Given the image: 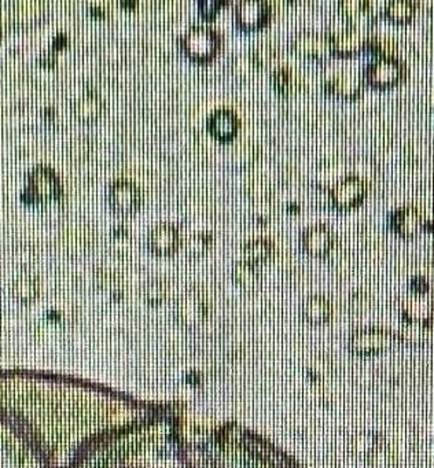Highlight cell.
Listing matches in <instances>:
<instances>
[{"mask_svg": "<svg viewBox=\"0 0 434 468\" xmlns=\"http://www.w3.org/2000/svg\"><path fill=\"white\" fill-rule=\"evenodd\" d=\"M234 278L235 281L242 285H254L259 279V273L254 268V264L244 261V263H238L234 268Z\"/></svg>", "mask_w": 434, "mask_h": 468, "instance_id": "obj_23", "label": "cell"}, {"mask_svg": "<svg viewBox=\"0 0 434 468\" xmlns=\"http://www.w3.org/2000/svg\"><path fill=\"white\" fill-rule=\"evenodd\" d=\"M179 310L180 313L188 317V319H198L200 316H202L204 310H205V305L204 301L200 295L197 294H187L182 298V303L179 305Z\"/></svg>", "mask_w": 434, "mask_h": 468, "instance_id": "obj_20", "label": "cell"}, {"mask_svg": "<svg viewBox=\"0 0 434 468\" xmlns=\"http://www.w3.org/2000/svg\"><path fill=\"white\" fill-rule=\"evenodd\" d=\"M28 194L35 201H50L61 195V183L57 175L45 168L39 166L29 175Z\"/></svg>", "mask_w": 434, "mask_h": 468, "instance_id": "obj_7", "label": "cell"}, {"mask_svg": "<svg viewBox=\"0 0 434 468\" xmlns=\"http://www.w3.org/2000/svg\"><path fill=\"white\" fill-rule=\"evenodd\" d=\"M209 132L220 142L231 141L239 129V120L229 109H217L207 119Z\"/></svg>", "mask_w": 434, "mask_h": 468, "instance_id": "obj_13", "label": "cell"}, {"mask_svg": "<svg viewBox=\"0 0 434 468\" xmlns=\"http://www.w3.org/2000/svg\"><path fill=\"white\" fill-rule=\"evenodd\" d=\"M70 154L72 156H75V157H82V156H84V154H87V151H88V148H87V143L84 142V141H75V142L72 143V147H70Z\"/></svg>", "mask_w": 434, "mask_h": 468, "instance_id": "obj_29", "label": "cell"}, {"mask_svg": "<svg viewBox=\"0 0 434 468\" xmlns=\"http://www.w3.org/2000/svg\"><path fill=\"white\" fill-rule=\"evenodd\" d=\"M367 51L376 55V58L381 57H396L397 51V43L388 39V38H379V36H371Z\"/></svg>", "mask_w": 434, "mask_h": 468, "instance_id": "obj_21", "label": "cell"}, {"mask_svg": "<svg viewBox=\"0 0 434 468\" xmlns=\"http://www.w3.org/2000/svg\"><path fill=\"white\" fill-rule=\"evenodd\" d=\"M222 4H224V1H201V3H200V9H201V11L209 9V10L205 11L202 16L207 17V18H212V17L219 11V7H220Z\"/></svg>", "mask_w": 434, "mask_h": 468, "instance_id": "obj_28", "label": "cell"}, {"mask_svg": "<svg viewBox=\"0 0 434 468\" xmlns=\"http://www.w3.org/2000/svg\"><path fill=\"white\" fill-rule=\"evenodd\" d=\"M272 82L282 95H289L297 87V77L288 67H279L272 73Z\"/></svg>", "mask_w": 434, "mask_h": 468, "instance_id": "obj_19", "label": "cell"}, {"mask_svg": "<svg viewBox=\"0 0 434 468\" xmlns=\"http://www.w3.org/2000/svg\"><path fill=\"white\" fill-rule=\"evenodd\" d=\"M291 47L297 54L303 57H310L313 60L322 61L332 55L330 35L313 31L298 32L291 40Z\"/></svg>", "mask_w": 434, "mask_h": 468, "instance_id": "obj_6", "label": "cell"}, {"mask_svg": "<svg viewBox=\"0 0 434 468\" xmlns=\"http://www.w3.org/2000/svg\"><path fill=\"white\" fill-rule=\"evenodd\" d=\"M219 33L207 26H194L182 38V48L187 55L197 62L213 60L220 50Z\"/></svg>", "mask_w": 434, "mask_h": 468, "instance_id": "obj_2", "label": "cell"}, {"mask_svg": "<svg viewBox=\"0 0 434 468\" xmlns=\"http://www.w3.org/2000/svg\"><path fill=\"white\" fill-rule=\"evenodd\" d=\"M330 36L332 54L340 57H351L367 51L372 35L370 29L349 25L347 29Z\"/></svg>", "mask_w": 434, "mask_h": 468, "instance_id": "obj_5", "label": "cell"}, {"mask_svg": "<svg viewBox=\"0 0 434 468\" xmlns=\"http://www.w3.org/2000/svg\"><path fill=\"white\" fill-rule=\"evenodd\" d=\"M109 204L120 214L134 213L141 205V190L129 180H117L109 188Z\"/></svg>", "mask_w": 434, "mask_h": 468, "instance_id": "obj_8", "label": "cell"}, {"mask_svg": "<svg viewBox=\"0 0 434 468\" xmlns=\"http://www.w3.org/2000/svg\"><path fill=\"white\" fill-rule=\"evenodd\" d=\"M304 312L308 319L320 320L329 315L330 304L323 297H312L304 306Z\"/></svg>", "mask_w": 434, "mask_h": 468, "instance_id": "obj_22", "label": "cell"}, {"mask_svg": "<svg viewBox=\"0 0 434 468\" xmlns=\"http://www.w3.org/2000/svg\"><path fill=\"white\" fill-rule=\"evenodd\" d=\"M428 220L423 212L415 206H401L389 214L388 225L398 238L411 241L426 229Z\"/></svg>", "mask_w": 434, "mask_h": 468, "instance_id": "obj_3", "label": "cell"}, {"mask_svg": "<svg viewBox=\"0 0 434 468\" xmlns=\"http://www.w3.org/2000/svg\"><path fill=\"white\" fill-rule=\"evenodd\" d=\"M335 244L334 234L327 225H313L304 231L301 244L303 249L313 257H326Z\"/></svg>", "mask_w": 434, "mask_h": 468, "instance_id": "obj_10", "label": "cell"}, {"mask_svg": "<svg viewBox=\"0 0 434 468\" xmlns=\"http://www.w3.org/2000/svg\"><path fill=\"white\" fill-rule=\"evenodd\" d=\"M363 79L353 72H341L326 82V91L342 99H356L363 92Z\"/></svg>", "mask_w": 434, "mask_h": 468, "instance_id": "obj_14", "label": "cell"}, {"mask_svg": "<svg viewBox=\"0 0 434 468\" xmlns=\"http://www.w3.org/2000/svg\"><path fill=\"white\" fill-rule=\"evenodd\" d=\"M369 192V184L359 176H347L330 191L331 205L338 210H348L362 204Z\"/></svg>", "mask_w": 434, "mask_h": 468, "instance_id": "obj_4", "label": "cell"}, {"mask_svg": "<svg viewBox=\"0 0 434 468\" xmlns=\"http://www.w3.org/2000/svg\"><path fill=\"white\" fill-rule=\"evenodd\" d=\"M210 244H212V236L210 235H207V234L194 235V236L187 239V254L194 256V257H200V256L207 253Z\"/></svg>", "mask_w": 434, "mask_h": 468, "instance_id": "obj_25", "label": "cell"}, {"mask_svg": "<svg viewBox=\"0 0 434 468\" xmlns=\"http://www.w3.org/2000/svg\"><path fill=\"white\" fill-rule=\"evenodd\" d=\"M14 291H16L17 297L21 298L22 301H31L32 298H35V295L38 293L36 279L29 275L21 276L14 285Z\"/></svg>", "mask_w": 434, "mask_h": 468, "instance_id": "obj_26", "label": "cell"}, {"mask_svg": "<svg viewBox=\"0 0 434 468\" xmlns=\"http://www.w3.org/2000/svg\"><path fill=\"white\" fill-rule=\"evenodd\" d=\"M276 55V48L271 41L260 43L251 55V62L254 66H267Z\"/></svg>", "mask_w": 434, "mask_h": 468, "instance_id": "obj_24", "label": "cell"}, {"mask_svg": "<svg viewBox=\"0 0 434 468\" xmlns=\"http://www.w3.org/2000/svg\"><path fill=\"white\" fill-rule=\"evenodd\" d=\"M45 17V7L40 0H17L11 3L10 21L16 28H31Z\"/></svg>", "mask_w": 434, "mask_h": 468, "instance_id": "obj_11", "label": "cell"}, {"mask_svg": "<svg viewBox=\"0 0 434 468\" xmlns=\"http://www.w3.org/2000/svg\"><path fill=\"white\" fill-rule=\"evenodd\" d=\"M3 33V23H1V21H0V35Z\"/></svg>", "mask_w": 434, "mask_h": 468, "instance_id": "obj_31", "label": "cell"}, {"mask_svg": "<svg viewBox=\"0 0 434 468\" xmlns=\"http://www.w3.org/2000/svg\"><path fill=\"white\" fill-rule=\"evenodd\" d=\"M40 62H42L43 65H48V66H51V65H54L55 63V55H54V53L53 51H45V53H43L42 57H40Z\"/></svg>", "mask_w": 434, "mask_h": 468, "instance_id": "obj_30", "label": "cell"}, {"mask_svg": "<svg viewBox=\"0 0 434 468\" xmlns=\"http://www.w3.org/2000/svg\"><path fill=\"white\" fill-rule=\"evenodd\" d=\"M237 23L244 31L264 26L271 18V7L264 0H242L235 10Z\"/></svg>", "mask_w": 434, "mask_h": 468, "instance_id": "obj_9", "label": "cell"}, {"mask_svg": "<svg viewBox=\"0 0 434 468\" xmlns=\"http://www.w3.org/2000/svg\"><path fill=\"white\" fill-rule=\"evenodd\" d=\"M273 244L268 239H254L251 242L245 244L244 247V256L248 263L259 264L267 261L272 256Z\"/></svg>", "mask_w": 434, "mask_h": 468, "instance_id": "obj_18", "label": "cell"}, {"mask_svg": "<svg viewBox=\"0 0 434 468\" xmlns=\"http://www.w3.org/2000/svg\"><path fill=\"white\" fill-rule=\"evenodd\" d=\"M418 6L413 0H389L384 6V16L393 23H410L416 14Z\"/></svg>", "mask_w": 434, "mask_h": 468, "instance_id": "obj_16", "label": "cell"}, {"mask_svg": "<svg viewBox=\"0 0 434 468\" xmlns=\"http://www.w3.org/2000/svg\"><path fill=\"white\" fill-rule=\"evenodd\" d=\"M148 244L156 254H170L176 251L180 244L179 229L172 224L158 225L151 231Z\"/></svg>", "mask_w": 434, "mask_h": 468, "instance_id": "obj_15", "label": "cell"}, {"mask_svg": "<svg viewBox=\"0 0 434 468\" xmlns=\"http://www.w3.org/2000/svg\"><path fill=\"white\" fill-rule=\"evenodd\" d=\"M164 294H166V290H164V283L161 281H154L147 285L146 297L150 303H153V304L160 303L164 298Z\"/></svg>", "mask_w": 434, "mask_h": 468, "instance_id": "obj_27", "label": "cell"}, {"mask_svg": "<svg viewBox=\"0 0 434 468\" xmlns=\"http://www.w3.org/2000/svg\"><path fill=\"white\" fill-rule=\"evenodd\" d=\"M104 111V101L95 92H87L75 103V114L79 120L95 121Z\"/></svg>", "mask_w": 434, "mask_h": 468, "instance_id": "obj_17", "label": "cell"}, {"mask_svg": "<svg viewBox=\"0 0 434 468\" xmlns=\"http://www.w3.org/2000/svg\"><path fill=\"white\" fill-rule=\"evenodd\" d=\"M408 67L398 57H381L369 62L363 70V82L376 89L397 87L406 82Z\"/></svg>", "mask_w": 434, "mask_h": 468, "instance_id": "obj_1", "label": "cell"}, {"mask_svg": "<svg viewBox=\"0 0 434 468\" xmlns=\"http://www.w3.org/2000/svg\"><path fill=\"white\" fill-rule=\"evenodd\" d=\"M341 14L348 20L351 26L370 29L378 16L372 9L371 1L367 0H341L338 3Z\"/></svg>", "mask_w": 434, "mask_h": 468, "instance_id": "obj_12", "label": "cell"}]
</instances>
